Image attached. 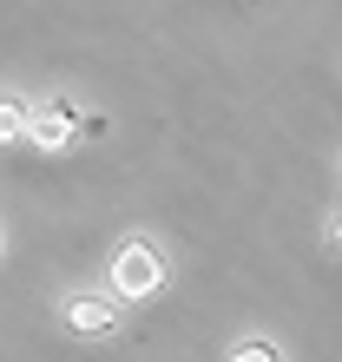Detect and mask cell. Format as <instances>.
I'll use <instances>...</instances> for the list:
<instances>
[{"mask_svg":"<svg viewBox=\"0 0 342 362\" xmlns=\"http://www.w3.org/2000/svg\"><path fill=\"white\" fill-rule=\"evenodd\" d=\"M230 362H283V349H276V343H264V336H250V343H237V349H230Z\"/></svg>","mask_w":342,"mask_h":362,"instance_id":"5b68a950","label":"cell"},{"mask_svg":"<svg viewBox=\"0 0 342 362\" xmlns=\"http://www.w3.org/2000/svg\"><path fill=\"white\" fill-rule=\"evenodd\" d=\"M66 329L73 336H112L119 329V303L112 296H66Z\"/></svg>","mask_w":342,"mask_h":362,"instance_id":"7a4b0ae2","label":"cell"},{"mask_svg":"<svg viewBox=\"0 0 342 362\" xmlns=\"http://www.w3.org/2000/svg\"><path fill=\"white\" fill-rule=\"evenodd\" d=\"M158 290H165V257H158L145 238L119 244V257H112V296L138 303V296H158Z\"/></svg>","mask_w":342,"mask_h":362,"instance_id":"6da1fadb","label":"cell"},{"mask_svg":"<svg viewBox=\"0 0 342 362\" xmlns=\"http://www.w3.org/2000/svg\"><path fill=\"white\" fill-rule=\"evenodd\" d=\"M27 125H33V105L27 99H0V145H27Z\"/></svg>","mask_w":342,"mask_h":362,"instance_id":"277c9868","label":"cell"},{"mask_svg":"<svg viewBox=\"0 0 342 362\" xmlns=\"http://www.w3.org/2000/svg\"><path fill=\"white\" fill-rule=\"evenodd\" d=\"M73 139H79V119L66 112V105H40L33 125H27V145H40V152H66Z\"/></svg>","mask_w":342,"mask_h":362,"instance_id":"3957f363","label":"cell"}]
</instances>
